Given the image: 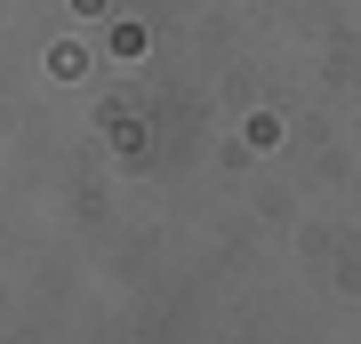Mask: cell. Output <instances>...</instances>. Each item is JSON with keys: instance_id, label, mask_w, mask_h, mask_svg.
<instances>
[]
</instances>
